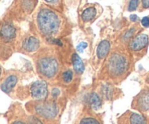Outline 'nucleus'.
<instances>
[{
  "label": "nucleus",
  "mask_w": 149,
  "mask_h": 124,
  "mask_svg": "<svg viewBox=\"0 0 149 124\" xmlns=\"http://www.w3.org/2000/svg\"><path fill=\"white\" fill-rule=\"evenodd\" d=\"M96 10L95 7H89V8L86 9L81 14V18L84 21H90V20H93L96 15Z\"/></svg>",
  "instance_id": "4468645a"
},
{
  "label": "nucleus",
  "mask_w": 149,
  "mask_h": 124,
  "mask_svg": "<svg viewBox=\"0 0 149 124\" xmlns=\"http://www.w3.org/2000/svg\"><path fill=\"white\" fill-rule=\"evenodd\" d=\"M72 62L74 68L77 73H82L84 71V65L82 60L77 54H74L72 55Z\"/></svg>",
  "instance_id": "f8f14e48"
},
{
  "label": "nucleus",
  "mask_w": 149,
  "mask_h": 124,
  "mask_svg": "<svg viewBox=\"0 0 149 124\" xmlns=\"http://www.w3.org/2000/svg\"><path fill=\"white\" fill-rule=\"evenodd\" d=\"M130 124H146V119L143 116L138 113H132L130 117Z\"/></svg>",
  "instance_id": "2eb2a0df"
},
{
  "label": "nucleus",
  "mask_w": 149,
  "mask_h": 124,
  "mask_svg": "<svg viewBox=\"0 0 149 124\" xmlns=\"http://www.w3.org/2000/svg\"><path fill=\"white\" fill-rule=\"evenodd\" d=\"M45 1H46L47 2H53L55 0H45Z\"/></svg>",
  "instance_id": "cd10ccee"
},
{
  "label": "nucleus",
  "mask_w": 149,
  "mask_h": 124,
  "mask_svg": "<svg viewBox=\"0 0 149 124\" xmlns=\"http://www.w3.org/2000/svg\"><path fill=\"white\" fill-rule=\"evenodd\" d=\"M60 94V91L59 89H58L55 88L52 89V95L54 97H57L58 95Z\"/></svg>",
  "instance_id": "b1692460"
},
{
  "label": "nucleus",
  "mask_w": 149,
  "mask_h": 124,
  "mask_svg": "<svg viewBox=\"0 0 149 124\" xmlns=\"http://www.w3.org/2000/svg\"><path fill=\"white\" fill-rule=\"evenodd\" d=\"M143 7L144 8H148L149 7V0H142Z\"/></svg>",
  "instance_id": "393cba45"
},
{
  "label": "nucleus",
  "mask_w": 149,
  "mask_h": 124,
  "mask_svg": "<svg viewBox=\"0 0 149 124\" xmlns=\"http://www.w3.org/2000/svg\"><path fill=\"white\" fill-rule=\"evenodd\" d=\"M110 43L108 41H103L102 42H100L97 49V57L100 59H103V58L106 57L108 54H109V51H110Z\"/></svg>",
  "instance_id": "9b49d317"
},
{
  "label": "nucleus",
  "mask_w": 149,
  "mask_h": 124,
  "mask_svg": "<svg viewBox=\"0 0 149 124\" xmlns=\"http://www.w3.org/2000/svg\"><path fill=\"white\" fill-rule=\"evenodd\" d=\"M103 94L107 98H110L112 94V89L109 86H105L103 88Z\"/></svg>",
  "instance_id": "a211bd4d"
},
{
  "label": "nucleus",
  "mask_w": 149,
  "mask_h": 124,
  "mask_svg": "<svg viewBox=\"0 0 149 124\" xmlns=\"http://www.w3.org/2000/svg\"><path fill=\"white\" fill-rule=\"evenodd\" d=\"M63 81L66 83L71 82L73 78V73L71 71H66L63 74Z\"/></svg>",
  "instance_id": "dca6fc26"
},
{
  "label": "nucleus",
  "mask_w": 149,
  "mask_h": 124,
  "mask_svg": "<svg viewBox=\"0 0 149 124\" xmlns=\"http://www.w3.org/2000/svg\"><path fill=\"white\" fill-rule=\"evenodd\" d=\"M16 31L14 26L10 23H4L0 30V36L5 41H10L15 37Z\"/></svg>",
  "instance_id": "0eeeda50"
},
{
  "label": "nucleus",
  "mask_w": 149,
  "mask_h": 124,
  "mask_svg": "<svg viewBox=\"0 0 149 124\" xmlns=\"http://www.w3.org/2000/svg\"><path fill=\"white\" fill-rule=\"evenodd\" d=\"M39 47V41L33 36H30L23 42V48L27 52H34Z\"/></svg>",
  "instance_id": "6e6552de"
},
{
  "label": "nucleus",
  "mask_w": 149,
  "mask_h": 124,
  "mask_svg": "<svg viewBox=\"0 0 149 124\" xmlns=\"http://www.w3.org/2000/svg\"><path fill=\"white\" fill-rule=\"evenodd\" d=\"M130 18V20L133 22H136L137 20H138V19H139L136 15H131Z\"/></svg>",
  "instance_id": "a878e982"
},
{
  "label": "nucleus",
  "mask_w": 149,
  "mask_h": 124,
  "mask_svg": "<svg viewBox=\"0 0 149 124\" xmlns=\"http://www.w3.org/2000/svg\"><path fill=\"white\" fill-rule=\"evenodd\" d=\"M32 97L36 100H45L47 96V86L45 81H36L31 87Z\"/></svg>",
  "instance_id": "39448f33"
},
{
  "label": "nucleus",
  "mask_w": 149,
  "mask_h": 124,
  "mask_svg": "<svg viewBox=\"0 0 149 124\" xmlns=\"http://www.w3.org/2000/svg\"><path fill=\"white\" fill-rule=\"evenodd\" d=\"M39 69L41 73L47 78H52L58 71V62L52 57H44L39 62Z\"/></svg>",
  "instance_id": "f03ea898"
},
{
  "label": "nucleus",
  "mask_w": 149,
  "mask_h": 124,
  "mask_svg": "<svg viewBox=\"0 0 149 124\" xmlns=\"http://www.w3.org/2000/svg\"><path fill=\"white\" fill-rule=\"evenodd\" d=\"M89 103H90L92 108L95 110L100 109L102 104L100 97L95 93H93V94H91L90 95V97H89Z\"/></svg>",
  "instance_id": "ddd939ff"
},
{
  "label": "nucleus",
  "mask_w": 149,
  "mask_h": 124,
  "mask_svg": "<svg viewBox=\"0 0 149 124\" xmlns=\"http://www.w3.org/2000/svg\"><path fill=\"white\" fill-rule=\"evenodd\" d=\"M109 71L113 75H121L123 73L127 67V59L121 55H114L111 58L109 62Z\"/></svg>",
  "instance_id": "7ed1b4c3"
},
{
  "label": "nucleus",
  "mask_w": 149,
  "mask_h": 124,
  "mask_svg": "<svg viewBox=\"0 0 149 124\" xmlns=\"http://www.w3.org/2000/svg\"><path fill=\"white\" fill-rule=\"evenodd\" d=\"M17 81V78L15 76H10L4 81L1 85V89L4 92L9 93L12 91L15 86L16 85Z\"/></svg>",
  "instance_id": "9d476101"
},
{
  "label": "nucleus",
  "mask_w": 149,
  "mask_h": 124,
  "mask_svg": "<svg viewBox=\"0 0 149 124\" xmlns=\"http://www.w3.org/2000/svg\"><path fill=\"white\" fill-rule=\"evenodd\" d=\"M37 23L42 33L51 36L58 31L60 20L55 12L49 9H42L37 16Z\"/></svg>",
  "instance_id": "f257e3e1"
},
{
  "label": "nucleus",
  "mask_w": 149,
  "mask_h": 124,
  "mask_svg": "<svg viewBox=\"0 0 149 124\" xmlns=\"http://www.w3.org/2000/svg\"><path fill=\"white\" fill-rule=\"evenodd\" d=\"M138 3H139V0H131L129 4V7H128L129 11H134L136 10L138 6Z\"/></svg>",
  "instance_id": "6ab92c4d"
},
{
  "label": "nucleus",
  "mask_w": 149,
  "mask_h": 124,
  "mask_svg": "<svg viewBox=\"0 0 149 124\" xmlns=\"http://www.w3.org/2000/svg\"><path fill=\"white\" fill-rule=\"evenodd\" d=\"M13 124H25V123H23V122H21V121H16V122H15Z\"/></svg>",
  "instance_id": "bb28decb"
},
{
  "label": "nucleus",
  "mask_w": 149,
  "mask_h": 124,
  "mask_svg": "<svg viewBox=\"0 0 149 124\" xmlns=\"http://www.w3.org/2000/svg\"><path fill=\"white\" fill-rule=\"evenodd\" d=\"M143 26L146 28H149V17H144L141 20Z\"/></svg>",
  "instance_id": "412c9836"
},
{
  "label": "nucleus",
  "mask_w": 149,
  "mask_h": 124,
  "mask_svg": "<svg viewBox=\"0 0 149 124\" xmlns=\"http://www.w3.org/2000/svg\"><path fill=\"white\" fill-rule=\"evenodd\" d=\"M29 124H43L36 117H31L29 120Z\"/></svg>",
  "instance_id": "4be33fe9"
},
{
  "label": "nucleus",
  "mask_w": 149,
  "mask_h": 124,
  "mask_svg": "<svg viewBox=\"0 0 149 124\" xmlns=\"http://www.w3.org/2000/svg\"><path fill=\"white\" fill-rule=\"evenodd\" d=\"M0 76H1V68H0Z\"/></svg>",
  "instance_id": "c85d7f7f"
},
{
  "label": "nucleus",
  "mask_w": 149,
  "mask_h": 124,
  "mask_svg": "<svg viewBox=\"0 0 149 124\" xmlns=\"http://www.w3.org/2000/svg\"><path fill=\"white\" fill-rule=\"evenodd\" d=\"M36 111L42 117L52 119L57 116L58 108L55 103L52 102H47L38 105L36 107Z\"/></svg>",
  "instance_id": "20e7f679"
},
{
  "label": "nucleus",
  "mask_w": 149,
  "mask_h": 124,
  "mask_svg": "<svg viewBox=\"0 0 149 124\" xmlns=\"http://www.w3.org/2000/svg\"><path fill=\"white\" fill-rule=\"evenodd\" d=\"M138 105L143 111L149 110V91H144L138 99Z\"/></svg>",
  "instance_id": "1a4fd4ad"
},
{
  "label": "nucleus",
  "mask_w": 149,
  "mask_h": 124,
  "mask_svg": "<svg viewBox=\"0 0 149 124\" xmlns=\"http://www.w3.org/2000/svg\"><path fill=\"white\" fill-rule=\"evenodd\" d=\"M87 47V44L86 42H81L80 44H79L77 46V50L79 52H83V51Z\"/></svg>",
  "instance_id": "aec40b11"
},
{
  "label": "nucleus",
  "mask_w": 149,
  "mask_h": 124,
  "mask_svg": "<svg viewBox=\"0 0 149 124\" xmlns=\"http://www.w3.org/2000/svg\"><path fill=\"white\" fill-rule=\"evenodd\" d=\"M148 43V36L146 34H141L136 36L130 44V47L133 51H139L146 46Z\"/></svg>",
  "instance_id": "423d86ee"
},
{
  "label": "nucleus",
  "mask_w": 149,
  "mask_h": 124,
  "mask_svg": "<svg viewBox=\"0 0 149 124\" xmlns=\"http://www.w3.org/2000/svg\"><path fill=\"white\" fill-rule=\"evenodd\" d=\"M134 29H131V30H130L129 31H127V33H126V34L125 35V39H129L130 38H131L132 36V35H133L134 33Z\"/></svg>",
  "instance_id": "5701e85b"
},
{
  "label": "nucleus",
  "mask_w": 149,
  "mask_h": 124,
  "mask_svg": "<svg viewBox=\"0 0 149 124\" xmlns=\"http://www.w3.org/2000/svg\"><path fill=\"white\" fill-rule=\"evenodd\" d=\"M79 124H100L96 119L93 118H85L81 121Z\"/></svg>",
  "instance_id": "f3484780"
}]
</instances>
